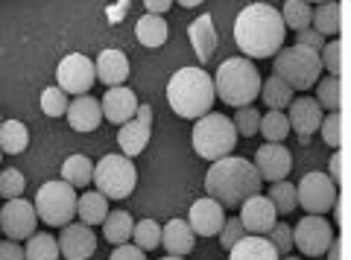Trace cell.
<instances>
[{
	"label": "cell",
	"mask_w": 351,
	"mask_h": 260,
	"mask_svg": "<svg viewBox=\"0 0 351 260\" xmlns=\"http://www.w3.org/2000/svg\"><path fill=\"white\" fill-rule=\"evenodd\" d=\"M255 170L261 179L267 181H281L287 179V172L293 167V158H290V149L284 144H263L258 153H255Z\"/></svg>",
	"instance_id": "2e32d148"
},
{
	"label": "cell",
	"mask_w": 351,
	"mask_h": 260,
	"mask_svg": "<svg viewBox=\"0 0 351 260\" xmlns=\"http://www.w3.org/2000/svg\"><path fill=\"white\" fill-rule=\"evenodd\" d=\"M161 260H184V257H176V255H167V257H161Z\"/></svg>",
	"instance_id": "f5cc1de1"
},
{
	"label": "cell",
	"mask_w": 351,
	"mask_h": 260,
	"mask_svg": "<svg viewBox=\"0 0 351 260\" xmlns=\"http://www.w3.org/2000/svg\"><path fill=\"white\" fill-rule=\"evenodd\" d=\"M272 202V208H276V213H293V208L299 202H295V184L293 181H272V187H269V196Z\"/></svg>",
	"instance_id": "d590c367"
},
{
	"label": "cell",
	"mask_w": 351,
	"mask_h": 260,
	"mask_svg": "<svg viewBox=\"0 0 351 260\" xmlns=\"http://www.w3.org/2000/svg\"><path fill=\"white\" fill-rule=\"evenodd\" d=\"M228 260H278V252L272 248V243L267 237L243 234L232 248H228Z\"/></svg>",
	"instance_id": "603a6c76"
},
{
	"label": "cell",
	"mask_w": 351,
	"mask_h": 260,
	"mask_svg": "<svg viewBox=\"0 0 351 260\" xmlns=\"http://www.w3.org/2000/svg\"><path fill=\"white\" fill-rule=\"evenodd\" d=\"M272 73L287 82L290 88L307 91L319 82V73H322L319 53L311 50V47H302V44L281 47L276 53V62H272Z\"/></svg>",
	"instance_id": "8992f818"
},
{
	"label": "cell",
	"mask_w": 351,
	"mask_h": 260,
	"mask_svg": "<svg viewBox=\"0 0 351 260\" xmlns=\"http://www.w3.org/2000/svg\"><path fill=\"white\" fill-rule=\"evenodd\" d=\"M261 176L252 161L226 155L211 164L205 176V193L223 208H240L249 196L261 193Z\"/></svg>",
	"instance_id": "7a4b0ae2"
},
{
	"label": "cell",
	"mask_w": 351,
	"mask_h": 260,
	"mask_svg": "<svg viewBox=\"0 0 351 260\" xmlns=\"http://www.w3.org/2000/svg\"><path fill=\"white\" fill-rule=\"evenodd\" d=\"M24 187H27V179L21 170L9 167V170L0 172V196L3 199H18L21 193H24Z\"/></svg>",
	"instance_id": "f35d334b"
},
{
	"label": "cell",
	"mask_w": 351,
	"mask_h": 260,
	"mask_svg": "<svg viewBox=\"0 0 351 260\" xmlns=\"http://www.w3.org/2000/svg\"><path fill=\"white\" fill-rule=\"evenodd\" d=\"M132 240H135L138 248H144V252H149V248H158L161 246V225L156 220L135 222V229H132Z\"/></svg>",
	"instance_id": "8d00e7d4"
},
{
	"label": "cell",
	"mask_w": 351,
	"mask_h": 260,
	"mask_svg": "<svg viewBox=\"0 0 351 260\" xmlns=\"http://www.w3.org/2000/svg\"><path fill=\"white\" fill-rule=\"evenodd\" d=\"M91 181L97 184V190H100L106 199H126L138 184V170H135V164H132V158L106 153L94 164Z\"/></svg>",
	"instance_id": "52a82bcc"
},
{
	"label": "cell",
	"mask_w": 351,
	"mask_h": 260,
	"mask_svg": "<svg viewBox=\"0 0 351 260\" xmlns=\"http://www.w3.org/2000/svg\"><path fill=\"white\" fill-rule=\"evenodd\" d=\"M211 79H214V94L226 105L243 108L261 96V73L246 56L226 59L217 68V77H211Z\"/></svg>",
	"instance_id": "277c9868"
},
{
	"label": "cell",
	"mask_w": 351,
	"mask_h": 260,
	"mask_svg": "<svg viewBox=\"0 0 351 260\" xmlns=\"http://www.w3.org/2000/svg\"><path fill=\"white\" fill-rule=\"evenodd\" d=\"M284 21L269 3H252L234 21V41L249 59H269L284 47Z\"/></svg>",
	"instance_id": "6da1fadb"
},
{
	"label": "cell",
	"mask_w": 351,
	"mask_h": 260,
	"mask_svg": "<svg viewBox=\"0 0 351 260\" xmlns=\"http://www.w3.org/2000/svg\"><path fill=\"white\" fill-rule=\"evenodd\" d=\"M135 36L144 47H161L167 41V21L161 15H144L135 27Z\"/></svg>",
	"instance_id": "83f0119b"
},
{
	"label": "cell",
	"mask_w": 351,
	"mask_h": 260,
	"mask_svg": "<svg viewBox=\"0 0 351 260\" xmlns=\"http://www.w3.org/2000/svg\"><path fill=\"white\" fill-rule=\"evenodd\" d=\"M59 252L64 260H88L97 252V237L88 225H62V234H59Z\"/></svg>",
	"instance_id": "9a60e30c"
},
{
	"label": "cell",
	"mask_w": 351,
	"mask_h": 260,
	"mask_svg": "<svg viewBox=\"0 0 351 260\" xmlns=\"http://www.w3.org/2000/svg\"><path fill=\"white\" fill-rule=\"evenodd\" d=\"M243 225H240L237 216H228V220L223 222V229H219V243H223V248H232L240 237H243Z\"/></svg>",
	"instance_id": "ee69618b"
},
{
	"label": "cell",
	"mask_w": 351,
	"mask_h": 260,
	"mask_svg": "<svg viewBox=\"0 0 351 260\" xmlns=\"http://www.w3.org/2000/svg\"><path fill=\"white\" fill-rule=\"evenodd\" d=\"M132 229H135V220H132V213H126V211H108V216L103 220V237H106V243H112V246L129 243Z\"/></svg>",
	"instance_id": "484cf974"
},
{
	"label": "cell",
	"mask_w": 351,
	"mask_h": 260,
	"mask_svg": "<svg viewBox=\"0 0 351 260\" xmlns=\"http://www.w3.org/2000/svg\"><path fill=\"white\" fill-rule=\"evenodd\" d=\"M191 140H193V149H196L199 158L219 161V158L232 155V149L237 146V129L226 114L208 112L196 120Z\"/></svg>",
	"instance_id": "5b68a950"
},
{
	"label": "cell",
	"mask_w": 351,
	"mask_h": 260,
	"mask_svg": "<svg viewBox=\"0 0 351 260\" xmlns=\"http://www.w3.org/2000/svg\"><path fill=\"white\" fill-rule=\"evenodd\" d=\"M41 112L47 117H59L68 112V94H64L59 85H53V88H44L41 91Z\"/></svg>",
	"instance_id": "74e56055"
},
{
	"label": "cell",
	"mask_w": 351,
	"mask_h": 260,
	"mask_svg": "<svg viewBox=\"0 0 351 260\" xmlns=\"http://www.w3.org/2000/svg\"><path fill=\"white\" fill-rule=\"evenodd\" d=\"M304 3H328V0H304Z\"/></svg>",
	"instance_id": "11a10c76"
},
{
	"label": "cell",
	"mask_w": 351,
	"mask_h": 260,
	"mask_svg": "<svg viewBox=\"0 0 351 260\" xmlns=\"http://www.w3.org/2000/svg\"><path fill=\"white\" fill-rule=\"evenodd\" d=\"M0 260H27L24 246H18L15 240H3L0 243Z\"/></svg>",
	"instance_id": "7dc6e473"
},
{
	"label": "cell",
	"mask_w": 351,
	"mask_h": 260,
	"mask_svg": "<svg viewBox=\"0 0 351 260\" xmlns=\"http://www.w3.org/2000/svg\"><path fill=\"white\" fill-rule=\"evenodd\" d=\"M261 96H263V103H267V108H272V112H281V108H287L293 103V88L272 73L267 82H261Z\"/></svg>",
	"instance_id": "f546056e"
},
{
	"label": "cell",
	"mask_w": 351,
	"mask_h": 260,
	"mask_svg": "<svg viewBox=\"0 0 351 260\" xmlns=\"http://www.w3.org/2000/svg\"><path fill=\"white\" fill-rule=\"evenodd\" d=\"M343 153H337V155H331V172H328V179H331L334 184H339V179H343Z\"/></svg>",
	"instance_id": "c3c4849f"
},
{
	"label": "cell",
	"mask_w": 351,
	"mask_h": 260,
	"mask_svg": "<svg viewBox=\"0 0 351 260\" xmlns=\"http://www.w3.org/2000/svg\"><path fill=\"white\" fill-rule=\"evenodd\" d=\"M316 103L328 112H339L343 108V82L339 77H328L322 82H316Z\"/></svg>",
	"instance_id": "e575fe53"
},
{
	"label": "cell",
	"mask_w": 351,
	"mask_h": 260,
	"mask_svg": "<svg viewBox=\"0 0 351 260\" xmlns=\"http://www.w3.org/2000/svg\"><path fill=\"white\" fill-rule=\"evenodd\" d=\"M56 82L64 94H73V96H82L91 91V85L97 82V70H94V62L82 56V53H71L64 56L56 68Z\"/></svg>",
	"instance_id": "30bf717a"
},
{
	"label": "cell",
	"mask_w": 351,
	"mask_h": 260,
	"mask_svg": "<svg viewBox=\"0 0 351 260\" xmlns=\"http://www.w3.org/2000/svg\"><path fill=\"white\" fill-rule=\"evenodd\" d=\"M223 205L214 202L211 196H205V199H196L191 205V213H188V225H191V231L193 234H199V237H214L219 234V229H223Z\"/></svg>",
	"instance_id": "ac0fdd59"
},
{
	"label": "cell",
	"mask_w": 351,
	"mask_h": 260,
	"mask_svg": "<svg viewBox=\"0 0 351 260\" xmlns=\"http://www.w3.org/2000/svg\"><path fill=\"white\" fill-rule=\"evenodd\" d=\"M267 240H269L272 248L278 252V257L290 255V252H293V225H287V222H276V225H272V229L267 231Z\"/></svg>",
	"instance_id": "ab89813d"
},
{
	"label": "cell",
	"mask_w": 351,
	"mask_h": 260,
	"mask_svg": "<svg viewBox=\"0 0 351 260\" xmlns=\"http://www.w3.org/2000/svg\"><path fill=\"white\" fill-rule=\"evenodd\" d=\"M193 243H196V234L191 231L188 220H170L161 229V246L167 248V255L184 257L188 252H193Z\"/></svg>",
	"instance_id": "7402d4cb"
},
{
	"label": "cell",
	"mask_w": 351,
	"mask_h": 260,
	"mask_svg": "<svg viewBox=\"0 0 351 260\" xmlns=\"http://www.w3.org/2000/svg\"><path fill=\"white\" fill-rule=\"evenodd\" d=\"M108 260H147V252L144 248H138V246H129V243H120L114 252H112V257Z\"/></svg>",
	"instance_id": "bcb514c9"
},
{
	"label": "cell",
	"mask_w": 351,
	"mask_h": 260,
	"mask_svg": "<svg viewBox=\"0 0 351 260\" xmlns=\"http://www.w3.org/2000/svg\"><path fill=\"white\" fill-rule=\"evenodd\" d=\"M311 15L313 9L311 3H304V0H287L281 9V21H284V29H307L311 27Z\"/></svg>",
	"instance_id": "836d02e7"
},
{
	"label": "cell",
	"mask_w": 351,
	"mask_h": 260,
	"mask_svg": "<svg viewBox=\"0 0 351 260\" xmlns=\"http://www.w3.org/2000/svg\"><path fill=\"white\" fill-rule=\"evenodd\" d=\"M0 123H3V117H0Z\"/></svg>",
	"instance_id": "9f6ffc18"
},
{
	"label": "cell",
	"mask_w": 351,
	"mask_h": 260,
	"mask_svg": "<svg viewBox=\"0 0 351 260\" xmlns=\"http://www.w3.org/2000/svg\"><path fill=\"white\" fill-rule=\"evenodd\" d=\"M138 105L141 103H138L135 91L126 88V85H114V88H108L106 96H103V103H100L103 117L108 123H117V126H123L126 120H132L135 112H138Z\"/></svg>",
	"instance_id": "e0dca14e"
},
{
	"label": "cell",
	"mask_w": 351,
	"mask_h": 260,
	"mask_svg": "<svg viewBox=\"0 0 351 260\" xmlns=\"http://www.w3.org/2000/svg\"><path fill=\"white\" fill-rule=\"evenodd\" d=\"M176 3H179V6H184V9H193V6H199L202 0H176Z\"/></svg>",
	"instance_id": "816d5d0a"
},
{
	"label": "cell",
	"mask_w": 351,
	"mask_h": 260,
	"mask_svg": "<svg viewBox=\"0 0 351 260\" xmlns=\"http://www.w3.org/2000/svg\"><path fill=\"white\" fill-rule=\"evenodd\" d=\"M287 108H290V114H287L290 129H293V132H299L304 140L311 138L316 129H319V123H322V105L316 103L313 96H299V100H293Z\"/></svg>",
	"instance_id": "d6986e66"
},
{
	"label": "cell",
	"mask_w": 351,
	"mask_h": 260,
	"mask_svg": "<svg viewBox=\"0 0 351 260\" xmlns=\"http://www.w3.org/2000/svg\"><path fill=\"white\" fill-rule=\"evenodd\" d=\"M328 260H343V240L334 237L331 246H328Z\"/></svg>",
	"instance_id": "f907efd6"
},
{
	"label": "cell",
	"mask_w": 351,
	"mask_h": 260,
	"mask_svg": "<svg viewBox=\"0 0 351 260\" xmlns=\"http://www.w3.org/2000/svg\"><path fill=\"white\" fill-rule=\"evenodd\" d=\"M149 135H152V108L149 105H138V112L132 120H126L117 132V146H120V155H141L149 144Z\"/></svg>",
	"instance_id": "4fadbf2b"
},
{
	"label": "cell",
	"mask_w": 351,
	"mask_h": 260,
	"mask_svg": "<svg viewBox=\"0 0 351 260\" xmlns=\"http://www.w3.org/2000/svg\"><path fill=\"white\" fill-rule=\"evenodd\" d=\"M188 36H191L193 53L199 56V62H208L214 56V50H217V29H214L211 15H199V18H196L191 24V29H188Z\"/></svg>",
	"instance_id": "cb8c5ba5"
},
{
	"label": "cell",
	"mask_w": 351,
	"mask_h": 260,
	"mask_svg": "<svg viewBox=\"0 0 351 260\" xmlns=\"http://www.w3.org/2000/svg\"><path fill=\"white\" fill-rule=\"evenodd\" d=\"M258 135L267 138V144H281V140L290 135V120H287V114H284V112H272V108H269V114L261 117Z\"/></svg>",
	"instance_id": "d6a6232c"
},
{
	"label": "cell",
	"mask_w": 351,
	"mask_h": 260,
	"mask_svg": "<svg viewBox=\"0 0 351 260\" xmlns=\"http://www.w3.org/2000/svg\"><path fill=\"white\" fill-rule=\"evenodd\" d=\"M319 129H322V138L328 146H334V149L343 146V114L339 112H331L328 117H322Z\"/></svg>",
	"instance_id": "b9f144b4"
},
{
	"label": "cell",
	"mask_w": 351,
	"mask_h": 260,
	"mask_svg": "<svg viewBox=\"0 0 351 260\" xmlns=\"http://www.w3.org/2000/svg\"><path fill=\"white\" fill-rule=\"evenodd\" d=\"M36 222H38V213H36V205L27 202V199H6L3 211H0V231L6 234V240H27L29 234H36Z\"/></svg>",
	"instance_id": "7c38bea8"
},
{
	"label": "cell",
	"mask_w": 351,
	"mask_h": 260,
	"mask_svg": "<svg viewBox=\"0 0 351 260\" xmlns=\"http://www.w3.org/2000/svg\"><path fill=\"white\" fill-rule=\"evenodd\" d=\"M91 176H94V164L85 155H71L62 164V181H68L73 190H80V187H85V184H91Z\"/></svg>",
	"instance_id": "1f68e13d"
},
{
	"label": "cell",
	"mask_w": 351,
	"mask_h": 260,
	"mask_svg": "<svg viewBox=\"0 0 351 260\" xmlns=\"http://www.w3.org/2000/svg\"><path fill=\"white\" fill-rule=\"evenodd\" d=\"M339 15H343L339 3H337V0H328V3L316 6V12L311 15V24H313V29L319 32V36H337V32H339V21H343Z\"/></svg>",
	"instance_id": "4dcf8cb0"
},
{
	"label": "cell",
	"mask_w": 351,
	"mask_h": 260,
	"mask_svg": "<svg viewBox=\"0 0 351 260\" xmlns=\"http://www.w3.org/2000/svg\"><path fill=\"white\" fill-rule=\"evenodd\" d=\"M278 260H299V257H293V255H284V257H278Z\"/></svg>",
	"instance_id": "db71d44e"
},
{
	"label": "cell",
	"mask_w": 351,
	"mask_h": 260,
	"mask_svg": "<svg viewBox=\"0 0 351 260\" xmlns=\"http://www.w3.org/2000/svg\"><path fill=\"white\" fill-rule=\"evenodd\" d=\"M94 70L103 85H112L114 88V85H123L129 79V59L120 50H103L94 62Z\"/></svg>",
	"instance_id": "44dd1931"
},
{
	"label": "cell",
	"mask_w": 351,
	"mask_h": 260,
	"mask_svg": "<svg viewBox=\"0 0 351 260\" xmlns=\"http://www.w3.org/2000/svg\"><path fill=\"white\" fill-rule=\"evenodd\" d=\"M295 44L311 47V50L319 53V50L325 47V36H319V32H316L313 27H307V29H299V32H295Z\"/></svg>",
	"instance_id": "f6af8a7d"
},
{
	"label": "cell",
	"mask_w": 351,
	"mask_h": 260,
	"mask_svg": "<svg viewBox=\"0 0 351 260\" xmlns=\"http://www.w3.org/2000/svg\"><path fill=\"white\" fill-rule=\"evenodd\" d=\"M232 123L237 129V135L252 138V135H258V129H261V112H258V108L243 105V108H237V114H234Z\"/></svg>",
	"instance_id": "60d3db41"
},
{
	"label": "cell",
	"mask_w": 351,
	"mask_h": 260,
	"mask_svg": "<svg viewBox=\"0 0 351 260\" xmlns=\"http://www.w3.org/2000/svg\"><path fill=\"white\" fill-rule=\"evenodd\" d=\"M276 208H272V202L267 196H261V193H255V196H249L243 205H240V225H243L246 234H258V237H267V231L276 225Z\"/></svg>",
	"instance_id": "5bb4252c"
},
{
	"label": "cell",
	"mask_w": 351,
	"mask_h": 260,
	"mask_svg": "<svg viewBox=\"0 0 351 260\" xmlns=\"http://www.w3.org/2000/svg\"><path fill=\"white\" fill-rule=\"evenodd\" d=\"M29 144V132L21 120H3L0 123V153H9V155H18L24 153Z\"/></svg>",
	"instance_id": "4316f807"
},
{
	"label": "cell",
	"mask_w": 351,
	"mask_h": 260,
	"mask_svg": "<svg viewBox=\"0 0 351 260\" xmlns=\"http://www.w3.org/2000/svg\"><path fill=\"white\" fill-rule=\"evenodd\" d=\"M214 79L202 68H182L167 82V103L184 120H199L214 108Z\"/></svg>",
	"instance_id": "3957f363"
},
{
	"label": "cell",
	"mask_w": 351,
	"mask_h": 260,
	"mask_svg": "<svg viewBox=\"0 0 351 260\" xmlns=\"http://www.w3.org/2000/svg\"><path fill=\"white\" fill-rule=\"evenodd\" d=\"M0 158H3V153H0Z\"/></svg>",
	"instance_id": "6f0895ef"
},
{
	"label": "cell",
	"mask_w": 351,
	"mask_h": 260,
	"mask_svg": "<svg viewBox=\"0 0 351 260\" xmlns=\"http://www.w3.org/2000/svg\"><path fill=\"white\" fill-rule=\"evenodd\" d=\"M76 216L82 225H103V220L108 216V199L100 190L82 193V196H76Z\"/></svg>",
	"instance_id": "d4e9b609"
},
{
	"label": "cell",
	"mask_w": 351,
	"mask_h": 260,
	"mask_svg": "<svg viewBox=\"0 0 351 260\" xmlns=\"http://www.w3.org/2000/svg\"><path fill=\"white\" fill-rule=\"evenodd\" d=\"M36 213L44 225H68L76 216V190L68 181H47L36 193Z\"/></svg>",
	"instance_id": "ba28073f"
},
{
	"label": "cell",
	"mask_w": 351,
	"mask_h": 260,
	"mask_svg": "<svg viewBox=\"0 0 351 260\" xmlns=\"http://www.w3.org/2000/svg\"><path fill=\"white\" fill-rule=\"evenodd\" d=\"M322 68L331 70V77H339L343 70V41H325V47L319 50Z\"/></svg>",
	"instance_id": "7bdbcfd3"
},
{
	"label": "cell",
	"mask_w": 351,
	"mask_h": 260,
	"mask_svg": "<svg viewBox=\"0 0 351 260\" xmlns=\"http://www.w3.org/2000/svg\"><path fill=\"white\" fill-rule=\"evenodd\" d=\"M331 240H334L331 222L322 220V216H316V213H307L304 220L293 229V246L307 257L325 255L328 246H331Z\"/></svg>",
	"instance_id": "8fae6325"
},
{
	"label": "cell",
	"mask_w": 351,
	"mask_h": 260,
	"mask_svg": "<svg viewBox=\"0 0 351 260\" xmlns=\"http://www.w3.org/2000/svg\"><path fill=\"white\" fill-rule=\"evenodd\" d=\"M24 257L27 260H59V243L56 237L47 231H36L27 237L24 246Z\"/></svg>",
	"instance_id": "f1b7e54d"
},
{
	"label": "cell",
	"mask_w": 351,
	"mask_h": 260,
	"mask_svg": "<svg viewBox=\"0 0 351 260\" xmlns=\"http://www.w3.org/2000/svg\"><path fill=\"white\" fill-rule=\"evenodd\" d=\"M64 114H68V123H71V129H76V132H94L103 120L100 100H94V96H88V94L68 103V112Z\"/></svg>",
	"instance_id": "ffe728a7"
},
{
	"label": "cell",
	"mask_w": 351,
	"mask_h": 260,
	"mask_svg": "<svg viewBox=\"0 0 351 260\" xmlns=\"http://www.w3.org/2000/svg\"><path fill=\"white\" fill-rule=\"evenodd\" d=\"M295 202L302 205L307 213L322 216L334 208L337 202V184L325 176V172H307V176L295 184Z\"/></svg>",
	"instance_id": "9c48e42d"
},
{
	"label": "cell",
	"mask_w": 351,
	"mask_h": 260,
	"mask_svg": "<svg viewBox=\"0 0 351 260\" xmlns=\"http://www.w3.org/2000/svg\"><path fill=\"white\" fill-rule=\"evenodd\" d=\"M144 6L149 15H164L173 6V0H144Z\"/></svg>",
	"instance_id": "681fc988"
}]
</instances>
